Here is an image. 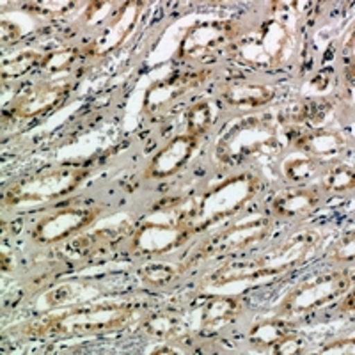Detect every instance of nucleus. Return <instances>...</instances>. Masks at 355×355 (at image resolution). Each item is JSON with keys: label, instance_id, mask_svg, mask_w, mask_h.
I'll list each match as a JSON object with an SVG mask.
<instances>
[{"label": "nucleus", "instance_id": "nucleus-1", "mask_svg": "<svg viewBox=\"0 0 355 355\" xmlns=\"http://www.w3.org/2000/svg\"><path fill=\"white\" fill-rule=\"evenodd\" d=\"M194 141L190 137H180L176 141L171 142L166 150L162 151L157 158L153 160V167H151V174L155 176H167L173 174L180 166H183V162L189 158L190 151H192Z\"/></svg>", "mask_w": 355, "mask_h": 355}, {"label": "nucleus", "instance_id": "nucleus-2", "mask_svg": "<svg viewBox=\"0 0 355 355\" xmlns=\"http://www.w3.org/2000/svg\"><path fill=\"white\" fill-rule=\"evenodd\" d=\"M313 205H315V198H311L307 192L284 196V198H281L279 201H275V208H277L281 214L286 215H295L299 214V211L309 210Z\"/></svg>", "mask_w": 355, "mask_h": 355}, {"label": "nucleus", "instance_id": "nucleus-3", "mask_svg": "<svg viewBox=\"0 0 355 355\" xmlns=\"http://www.w3.org/2000/svg\"><path fill=\"white\" fill-rule=\"evenodd\" d=\"M208 119H210V110L208 105H198L192 112H190V133L198 135V133L205 132L208 126Z\"/></svg>", "mask_w": 355, "mask_h": 355}]
</instances>
